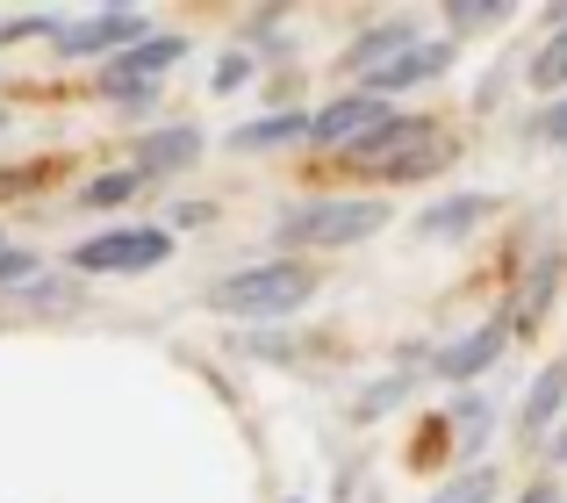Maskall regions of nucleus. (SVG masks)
<instances>
[{
    "label": "nucleus",
    "mask_w": 567,
    "mask_h": 503,
    "mask_svg": "<svg viewBox=\"0 0 567 503\" xmlns=\"http://www.w3.org/2000/svg\"><path fill=\"white\" fill-rule=\"evenodd\" d=\"M317 295V274L302 259H259V266H237L208 288V309L216 317H237V324H280Z\"/></svg>",
    "instance_id": "obj_1"
},
{
    "label": "nucleus",
    "mask_w": 567,
    "mask_h": 503,
    "mask_svg": "<svg viewBox=\"0 0 567 503\" xmlns=\"http://www.w3.org/2000/svg\"><path fill=\"white\" fill-rule=\"evenodd\" d=\"M388 230V202L381 195H317V202H288L274 216V245L288 252H338Z\"/></svg>",
    "instance_id": "obj_2"
},
{
    "label": "nucleus",
    "mask_w": 567,
    "mask_h": 503,
    "mask_svg": "<svg viewBox=\"0 0 567 503\" xmlns=\"http://www.w3.org/2000/svg\"><path fill=\"white\" fill-rule=\"evenodd\" d=\"M173 259V230L166 224H109L101 238L72 245V274H152Z\"/></svg>",
    "instance_id": "obj_3"
},
{
    "label": "nucleus",
    "mask_w": 567,
    "mask_h": 503,
    "mask_svg": "<svg viewBox=\"0 0 567 503\" xmlns=\"http://www.w3.org/2000/svg\"><path fill=\"white\" fill-rule=\"evenodd\" d=\"M181 58H187V37H173V29H152L144 43H130V51H115L109 65H101V94H115L123 109H152L158 80H166Z\"/></svg>",
    "instance_id": "obj_4"
},
{
    "label": "nucleus",
    "mask_w": 567,
    "mask_h": 503,
    "mask_svg": "<svg viewBox=\"0 0 567 503\" xmlns=\"http://www.w3.org/2000/svg\"><path fill=\"white\" fill-rule=\"evenodd\" d=\"M152 37V22H144L137 8H94V14H80V22H65L51 37V51L58 58H115V51H130V43H144Z\"/></svg>",
    "instance_id": "obj_5"
},
{
    "label": "nucleus",
    "mask_w": 567,
    "mask_h": 503,
    "mask_svg": "<svg viewBox=\"0 0 567 503\" xmlns=\"http://www.w3.org/2000/svg\"><path fill=\"white\" fill-rule=\"evenodd\" d=\"M388 101H374V94H338L331 109H317L309 115V144H323V152H352V144L367 137L374 123H388Z\"/></svg>",
    "instance_id": "obj_6"
},
{
    "label": "nucleus",
    "mask_w": 567,
    "mask_h": 503,
    "mask_svg": "<svg viewBox=\"0 0 567 503\" xmlns=\"http://www.w3.org/2000/svg\"><path fill=\"white\" fill-rule=\"evenodd\" d=\"M194 158H202V130H194V123H166V130H152V137L130 144V173H137L144 187H152V181H173V173H187Z\"/></svg>",
    "instance_id": "obj_7"
},
{
    "label": "nucleus",
    "mask_w": 567,
    "mask_h": 503,
    "mask_svg": "<svg viewBox=\"0 0 567 503\" xmlns=\"http://www.w3.org/2000/svg\"><path fill=\"white\" fill-rule=\"evenodd\" d=\"M445 65H453V43H424L416 37L410 51L395 58V65H381V72H367L360 80V94H374V101H388V94H402V86H431V80H445Z\"/></svg>",
    "instance_id": "obj_8"
},
{
    "label": "nucleus",
    "mask_w": 567,
    "mask_h": 503,
    "mask_svg": "<svg viewBox=\"0 0 567 503\" xmlns=\"http://www.w3.org/2000/svg\"><path fill=\"white\" fill-rule=\"evenodd\" d=\"M431 130H439V123H424V115H388V123H374L360 144H352V152H338V158H346V166H360V173H388L402 152H410V144H424Z\"/></svg>",
    "instance_id": "obj_9"
},
{
    "label": "nucleus",
    "mask_w": 567,
    "mask_h": 503,
    "mask_svg": "<svg viewBox=\"0 0 567 503\" xmlns=\"http://www.w3.org/2000/svg\"><path fill=\"white\" fill-rule=\"evenodd\" d=\"M503 346H511V317H488L482 331H467L460 346H445L431 367H439V381H474V374H488V367L503 360Z\"/></svg>",
    "instance_id": "obj_10"
},
{
    "label": "nucleus",
    "mask_w": 567,
    "mask_h": 503,
    "mask_svg": "<svg viewBox=\"0 0 567 503\" xmlns=\"http://www.w3.org/2000/svg\"><path fill=\"white\" fill-rule=\"evenodd\" d=\"M488 216H496V202H488V195H445V202H431V209L416 216V238L453 245V238H467V230H482Z\"/></svg>",
    "instance_id": "obj_11"
},
{
    "label": "nucleus",
    "mask_w": 567,
    "mask_h": 503,
    "mask_svg": "<svg viewBox=\"0 0 567 503\" xmlns=\"http://www.w3.org/2000/svg\"><path fill=\"white\" fill-rule=\"evenodd\" d=\"M410 43H416V22H374L367 37H352V43H346V72H360V80H367V72L395 65Z\"/></svg>",
    "instance_id": "obj_12"
},
{
    "label": "nucleus",
    "mask_w": 567,
    "mask_h": 503,
    "mask_svg": "<svg viewBox=\"0 0 567 503\" xmlns=\"http://www.w3.org/2000/svg\"><path fill=\"white\" fill-rule=\"evenodd\" d=\"M560 403H567V360H554L539 381H532V396H525V410H517V432L539 446L546 432H554V418H560Z\"/></svg>",
    "instance_id": "obj_13"
},
{
    "label": "nucleus",
    "mask_w": 567,
    "mask_h": 503,
    "mask_svg": "<svg viewBox=\"0 0 567 503\" xmlns=\"http://www.w3.org/2000/svg\"><path fill=\"white\" fill-rule=\"evenodd\" d=\"M309 137V115L302 109H274L259 123H237L230 130V152H280V144H302Z\"/></svg>",
    "instance_id": "obj_14"
},
{
    "label": "nucleus",
    "mask_w": 567,
    "mask_h": 503,
    "mask_svg": "<svg viewBox=\"0 0 567 503\" xmlns=\"http://www.w3.org/2000/svg\"><path fill=\"white\" fill-rule=\"evenodd\" d=\"M144 195V181L130 166H109V173H94V181L80 187V209H130V202Z\"/></svg>",
    "instance_id": "obj_15"
},
{
    "label": "nucleus",
    "mask_w": 567,
    "mask_h": 503,
    "mask_svg": "<svg viewBox=\"0 0 567 503\" xmlns=\"http://www.w3.org/2000/svg\"><path fill=\"white\" fill-rule=\"evenodd\" d=\"M445 158H453V144H445V137H439V130H431V137H424V144H410V152H402V158H395V166H388V173H381V181H424V173H439V166H445Z\"/></svg>",
    "instance_id": "obj_16"
},
{
    "label": "nucleus",
    "mask_w": 567,
    "mask_h": 503,
    "mask_svg": "<svg viewBox=\"0 0 567 503\" xmlns=\"http://www.w3.org/2000/svg\"><path fill=\"white\" fill-rule=\"evenodd\" d=\"M554 274H560V259H554V252H546V259L532 266L525 295H517V309H511V331H532V324H539V309H546V288H554Z\"/></svg>",
    "instance_id": "obj_17"
},
{
    "label": "nucleus",
    "mask_w": 567,
    "mask_h": 503,
    "mask_svg": "<svg viewBox=\"0 0 567 503\" xmlns=\"http://www.w3.org/2000/svg\"><path fill=\"white\" fill-rule=\"evenodd\" d=\"M431 503H496V468H460L453 482H439Z\"/></svg>",
    "instance_id": "obj_18"
},
{
    "label": "nucleus",
    "mask_w": 567,
    "mask_h": 503,
    "mask_svg": "<svg viewBox=\"0 0 567 503\" xmlns=\"http://www.w3.org/2000/svg\"><path fill=\"white\" fill-rule=\"evenodd\" d=\"M525 80L546 86V94H554V86H567V29H554V37H546V51L525 65Z\"/></svg>",
    "instance_id": "obj_19"
},
{
    "label": "nucleus",
    "mask_w": 567,
    "mask_h": 503,
    "mask_svg": "<svg viewBox=\"0 0 567 503\" xmlns=\"http://www.w3.org/2000/svg\"><path fill=\"white\" fill-rule=\"evenodd\" d=\"M402 396H410V367H402V374H388V381H374V389H367L360 403H352V418H360V424H374V418H388V410L402 403Z\"/></svg>",
    "instance_id": "obj_20"
},
{
    "label": "nucleus",
    "mask_w": 567,
    "mask_h": 503,
    "mask_svg": "<svg viewBox=\"0 0 567 503\" xmlns=\"http://www.w3.org/2000/svg\"><path fill=\"white\" fill-rule=\"evenodd\" d=\"M245 80H251V51H245V43H230V51L216 58V72H208V86H216V94H237Z\"/></svg>",
    "instance_id": "obj_21"
},
{
    "label": "nucleus",
    "mask_w": 567,
    "mask_h": 503,
    "mask_svg": "<svg viewBox=\"0 0 567 503\" xmlns=\"http://www.w3.org/2000/svg\"><path fill=\"white\" fill-rule=\"evenodd\" d=\"M37 280V252H22V245H0V288H29Z\"/></svg>",
    "instance_id": "obj_22"
},
{
    "label": "nucleus",
    "mask_w": 567,
    "mask_h": 503,
    "mask_svg": "<svg viewBox=\"0 0 567 503\" xmlns=\"http://www.w3.org/2000/svg\"><path fill=\"white\" fill-rule=\"evenodd\" d=\"M453 424H460V439H467V453H474V446H482V432H488V403H482V396H460Z\"/></svg>",
    "instance_id": "obj_23"
},
{
    "label": "nucleus",
    "mask_w": 567,
    "mask_h": 503,
    "mask_svg": "<svg viewBox=\"0 0 567 503\" xmlns=\"http://www.w3.org/2000/svg\"><path fill=\"white\" fill-rule=\"evenodd\" d=\"M65 29V14H14V22H0V43H22V37H58Z\"/></svg>",
    "instance_id": "obj_24"
},
{
    "label": "nucleus",
    "mask_w": 567,
    "mask_h": 503,
    "mask_svg": "<svg viewBox=\"0 0 567 503\" xmlns=\"http://www.w3.org/2000/svg\"><path fill=\"white\" fill-rule=\"evenodd\" d=\"M503 0H453V29H488V22H503Z\"/></svg>",
    "instance_id": "obj_25"
},
{
    "label": "nucleus",
    "mask_w": 567,
    "mask_h": 503,
    "mask_svg": "<svg viewBox=\"0 0 567 503\" xmlns=\"http://www.w3.org/2000/svg\"><path fill=\"white\" fill-rule=\"evenodd\" d=\"M539 137L546 144H567V101H554V109L539 115Z\"/></svg>",
    "instance_id": "obj_26"
},
{
    "label": "nucleus",
    "mask_w": 567,
    "mask_h": 503,
    "mask_svg": "<svg viewBox=\"0 0 567 503\" xmlns=\"http://www.w3.org/2000/svg\"><path fill=\"white\" fill-rule=\"evenodd\" d=\"M208 224V202H173V230H202Z\"/></svg>",
    "instance_id": "obj_27"
},
{
    "label": "nucleus",
    "mask_w": 567,
    "mask_h": 503,
    "mask_svg": "<svg viewBox=\"0 0 567 503\" xmlns=\"http://www.w3.org/2000/svg\"><path fill=\"white\" fill-rule=\"evenodd\" d=\"M517 503H567V496L554 490V482H532V490H525V496H517Z\"/></svg>",
    "instance_id": "obj_28"
},
{
    "label": "nucleus",
    "mask_w": 567,
    "mask_h": 503,
    "mask_svg": "<svg viewBox=\"0 0 567 503\" xmlns=\"http://www.w3.org/2000/svg\"><path fill=\"white\" fill-rule=\"evenodd\" d=\"M554 461H560V468H567V432H560V439H554Z\"/></svg>",
    "instance_id": "obj_29"
},
{
    "label": "nucleus",
    "mask_w": 567,
    "mask_h": 503,
    "mask_svg": "<svg viewBox=\"0 0 567 503\" xmlns=\"http://www.w3.org/2000/svg\"><path fill=\"white\" fill-rule=\"evenodd\" d=\"M288 503H302V496H288Z\"/></svg>",
    "instance_id": "obj_30"
},
{
    "label": "nucleus",
    "mask_w": 567,
    "mask_h": 503,
    "mask_svg": "<svg viewBox=\"0 0 567 503\" xmlns=\"http://www.w3.org/2000/svg\"><path fill=\"white\" fill-rule=\"evenodd\" d=\"M0 123H8V115H0Z\"/></svg>",
    "instance_id": "obj_31"
},
{
    "label": "nucleus",
    "mask_w": 567,
    "mask_h": 503,
    "mask_svg": "<svg viewBox=\"0 0 567 503\" xmlns=\"http://www.w3.org/2000/svg\"><path fill=\"white\" fill-rule=\"evenodd\" d=\"M0 245H8V238H0Z\"/></svg>",
    "instance_id": "obj_32"
}]
</instances>
